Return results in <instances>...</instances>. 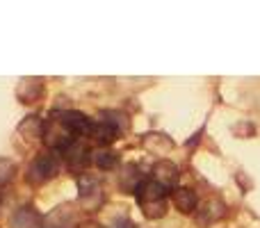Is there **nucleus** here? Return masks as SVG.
I'll return each mask as SVG.
<instances>
[{"instance_id": "nucleus-1", "label": "nucleus", "mask_w": 260, "mask_h": 228, "mask_svg": "<svg viewBox=\"0 0 260 228\" xmlns=\"http://www.w3.org/2000/svg\"><path fill=\"white\" fill-rule=\"evenodd\" d=\"M57 171H59L57 153L46 151V153L37 155L35 160L30 162V167H27V183L41 185V183H46V180L55 178V176H57Z\"/></svg>"}, {"instance_id": "nucleus-2", "label": "nucleus", "mask_w": 260, "mask_h": 228, "mask_svg": "<svg viewBox=\"0 0 260 228\" xmlns=\"http://www.w3.org/2000/svg\"><path fill=\"white\" fill-rule=\"evenodd\" d=\"M44 139L50 148L64 151L67 146H71V144L76 142V135L64 125V121L59 119V114H53V119H48V123H46V128H44Z\"/></svg>"}, {"instance_id": "nucleus-3", "label": "nucleus", "mask_w": 260, "mask_h": 228, "mask_svg": "<svg viewBox=\"0 0 260 228\" xmlns=\"http://www.w3.org/2000/svg\"><path fill=\"white\" fill-rule=\"evenodd\" d=\"M78 187H80V203L85 206V210H96V208L103 203V189H101L96 178L82 176V178L78 180Z\"/></svg>"}, {"instance_id": "nucleus-4", "label": "nucleus", "mask_w": 260, "mask_h": 228, "mask_svg": "<svg viewBox=\"0 0 260 228\" xmlns=\"http://www.w3.org/2000/svg\"><path fill=\"white\" fill-rule=\"evenodd\" d=\"M44 228H78V217L71 206H59L50 210L44 219Z\"/></svg>"}, {"instance_id": "nucleus-5", "label": "nucleus", "mask_w": 260, "mask_h": 228, "mask_svg": "<svg viewBox=\"0 0 260 228\" xmlns=\"http://www.w3.org/2000/svg\"><path fill=\"white\" fill-rule=\"evenodd\" d=\"M57 114H59V119L64 121V125H67V128L71 130L76 137L91 133V125H94V121H89L82 112H76V110H64V112H57Z\"/></svg>"}, {"instance_id": "nucleus-6", "label": "nucleus", "mask_w": 260, "mask_h": 228, "mask_svg": "<svg viewBox=\"0 0 260 228\" xmlns=\"http://www.w3.org/2000/svg\"><path fill=\"white\" fill-rule=\"evenodd\" d=\"M153 180L162 185L165 189H176V180H178V167L171 160H160L153 167Z\"/></svg>"}, {"instance_id": "nucleus-7", "label": "nucleus", "mask_w": 260, "mask_h": 228, "mask_svg": "<svg viewBox=\"0 0 260 228\" xmlns=\"http://www.w3.org/2000/svg\"><path fill=\"white\" fill-rule=\"evenodd\" d=\"M44 94V82L39 78H23L21 85L16 89V96L21 99V103H37Z\"/></svg>"}, {"instance_id": "nucleus-8", "label": "nucleus", "mask_w": 260, "mask_h": 228, "mask_svg": "<svg viewBox=\"0 0 260 228\" xmlns=\"http://www.w3.org/2000/svg\"><path fill=\"white\" fill-rule=\"evenodd\" d=\"M41 215L35 210V208H30V206H23V208H18L16 212L12 215V228H41Z\"/></svg>"}, {"instance_id": "nucleus-9", "label": "nucleus", "mask_w": 260, "mask_h": 228, "mask_svg": "<svg viewBox=\"0 0 260 228\" xmlns=\"http://www.w3.org/2000/svg\"><path fill=\"white\" fill-rule=\"evenodd\" d=\"M62 155L71 167H87L91 162V151L82 142H78V139L71 144V146L64 148Z\"/></svg>"}, {"instance_id": "nucleus-10", "label": "nucleus", "mask_w": 260, "mask_h": 228, "mask_svg": "<svg viewBox=\"0 0 260 228\" xmlns=\"http://www.w3.org/2000/svg\"><path fill=\"white\" fill-rule=\"evenodd\" d=\"M171 199H174V206L178 208L183 215H189V212L197 210V194L187 187H176L171 189Z\"/></svg>"}, {"instance_id": "nucleus-11", "label": "nucleus", "mask_w": 260, "mask_h": 228, "mask_svg": "<svg viewBox=\"0 0 260 228\" xmlns=\"http://www.w3.org/2000/svg\"><path fill=\"white\" fill-rule=\"evenodd\" d=\"M165 192L167 189L151 178V180H142V185L137 187L135 194H137L139 203H148V201H160V199H165Z\"/></svg>"}, {"instance_id": "nucleus-12", "label": "nucleus", "mask_w": 260, "mask_h": 228, "mask_svg": "<svg viewBox=\"0 0 260 228\" xmlns=\"http://www.w3.org/2000/svg\"><path fill=\"white\" fill-rule=\"evenodd\" d=\"M117 130L112 128L110 123H105V121H99V123H94L91 125V133H89V137L94 139V142H99L101 146H108V144H112L114 139H117Z\"/></svg>"}, {"instance_id": "nucleus-13", "label": "nucleus", "mask_w": 260, "mask_h": 228, "mask_svg": "<svg viewBox=\"0 0 260 228\" xmlns=\"http://www.w3.org/2000/svg\"><path fill=\"white\" fill-rule=\"evenodd\" d=\"M44 128H46V123L39 119V116H27V119L21 121L18 133H21L25 139H39V137H44Z\"/></svg>"}, {"instance_id": "nucleus-14", "label": "nucleus", "mask_w": 260, "mask_h": 228, "mask_svg": "<svg viewBox=\"0 0 260 228\" xmlns=\"http://www.w3.org/2000/svg\"><path fill=\"white\" fill-rule=\"evenodd\" d=\"M199 215H201L203 221H219L226 215V206L219 199H210V201H206L203 210H199Z\"/></svg>"}, {"instance_id": "nucleus-15", "label": "nucleus", "mask_w": 260, "mask_h": 228, "mask_svg": "<svg viewBox=\"0 0 260 228\" xmlns=\"http://www.w3.org/2000/svg\"><path fill=\"white\" fill-rule=\"evenodd\" d=\"M119 185H121V189L123 192H137V187L142 183H139V171H137V167L135 165H126L123 167V174H121V178H119Z\"/></svg>"}, {"instance_id": "nucleus-16", "label": "nucleus", "mask_w": 260, "mask_h": 228, "mask_svg": "<svg viewBox=\"0 0 260 228\" xmlns=\"http://www.w3.org/2000/svg\"><path fill=\"white\" fill-rule=\"evenodd\" d=\"M91 162H94L99 169H114L119 162L117 153L114 151H108V148H99V151L91 153Z\"/></svg>"}, {"instance_id": "nucleus-17", "label": "nucleus", "mask_w": 260, "mask_h": 228, "mask_svg": "<svg viewBox=\"0 0 260 228\" xmlns=\"http://www.w3.org/2000/svg\"><path fill=\"white\" fill-rule=\"evenodd\" d=\"M101 121H105V123H110L114 130H121V133H126V130L130 128V121H128V116L123 114V112H119V110H105L103 112V119Z\"/></svg>"}, {"instance_id": "nucleus-18", "label": "nucleus", "mask_w": 260, "mask_h": 228, "mask_svg": "<svg viewBox=\"0 0 260 228\" xmlns=\"http://www.w3.org/2000/svg\"><path fill=\"white\" fill-rule=\"evenodd\" d=\"M144 210V217L146 219H162L167 215V201L160 199V201H148V203H139Z\"/></svg>"}, {"instance_id": "nucleus-19", "label": "nucleus", "mask_w": 260, "mask_h": 228, "mask_svg": "<svg viewBox=\"0 0 260 228\" xmlns=\"http://www.w3.org/2000/svg\"><path fill=\"white\" fill-rule=\"evenodd\" d=\"M14 162L12 160H5V157H0V185H5V183H9L12 180V176H14Z\"/></svg>"}, {"instance_id": "nucleus-20", "label": "nucleus", "mask_w": 260, "mask_h": 228, "mask_svg": "<svg viewBox=\"0 0 260 228\" xmlns=\"http://www.w3.org/2000/svg\"><path fill=\"white\" fill-rule=\"evenodd\" d=\"M233 133L238 135V137H242V133L251 135V133H253V125H251V123H240V125H235V128H233Z\"/></svg>"}, {"instance_id": "nucleus-21", "label": "nucleus", "mask_w": 260, "mask_h": 228, "mask_svg": "<svg viewBox=\"0 0 260 228\" xmlns=\"http://www.w3.org/2000/svg\"><path fill=\"white\" fill-rule=\"evenodd\" d=\"M110 228H135V224L128 219V217H121V219H114Z\"/></svg>"}, {"instance_id": "nucleus-22", "label": "nucleus", "mask_w": 260, "mask_h": 228, "mask_svg": "<svg viewBox=\"0 0 260 228\" xmlns=\"http://www.w3.org/2000/svg\"><path fill=\"white\" fill-rule=\"evenodd\" d=\"M78 228H103V226H101L99 221L89 219V221H82V224H78Z\"/></svg>"}]
</instances>
